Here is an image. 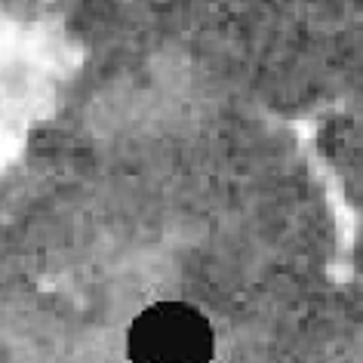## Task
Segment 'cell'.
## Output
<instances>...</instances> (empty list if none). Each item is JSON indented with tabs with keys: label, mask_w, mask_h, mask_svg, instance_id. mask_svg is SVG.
Wrapping results in <instances>:
<instances>
[{
	"label": "cell",
	"mask_w": 363,
	"mask_h": 363,
	"mask_svg": "<svg viewBox=\"0 0 363 363\" xmlns=\"http://www.w3.org/2000/svg\"><path fill=\"white\" fill-rule=\"evenodd\" d=\"M130 363H213V323L188 302H157L130 323Z\"/></svg>",
	"instance_id": "6da1fadb"
}]
</instances>
